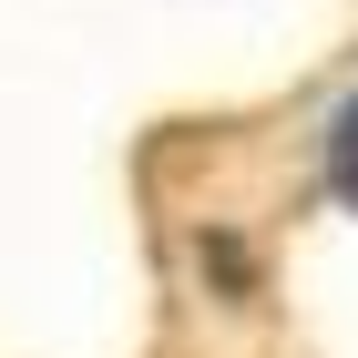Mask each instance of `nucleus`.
I'll return each mask as SVG.
<instances>
[{
	"mask_svg": "<svg viewBox=\"0 0 358 358\" xmlns=\"http://www.w3.org/2000/svg\"><path fill=\"white\" fill-rule=\"evenodd\" d=\"M317 154H328V194H338V205L358 215V92L328 113V143H317Z\"/></svg>",
	"mask_w": 358,
	"mask_h": 358,
	"instance_id": "f257e3e1",
	"label": "nucleus"
}]
</instances>
